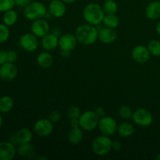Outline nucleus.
Masks as SVG:
<instances>
[{
    "mask_svg": "<svg viewBox=\"0 0 160 160\" xmlns=\"http://www.w3.org/2000/svg\"><path fill=\"white\" fill-rule=\"evenodd\" d=\"M74 34L80 44L88 46L95 44L98 40V30L96 26L87 23L79 25L77 28Z\"/></svg>",
    "mask_w": 160,
    "mask_h": 160,
    "instance_id": "1",
    "label": "nucleus"
},
{
    "mask_svg": "<svg viewBox=\"0 0 160 160\" xmlns=\"http://www.w3.org/2000/svg\"><path fill=\"white\" fill-rule=\"evenodd\" d=\"M105 13L102 6L95 2L88 3L83 9V18L86 23L97 26L102 23Z\"/></svg>",
    "mask_w": 160,
    "mask_h": 160,
    "instance_id": "2",
    "label": "nucleus"
},
{
    "mask_svg": "<svg viewBox=\"0 0 160 160\" xmlns=\"http://www.w3.org/2000/svg\"><path fill=\"white\" fill-rule=\"evenodd\" d=\"M48 10L45 5L38 1L31 2L24 8L23 10L25 18L31 21H34L38 19L44 18Z\"/></svg>",
    "mask_w": 160,
    "mask_h": 160,
    "instance_id": "3",
    "label": "nucleus"
},
{
    "mask_svg": "<svg viewBox=\"0 0 160 160\" xmlns=\"http://www.w3.org/2000/svg\"><path fill=\"white\" fill-rule=\"evenodd\" d=\"M112 141L109 136L102 134L95 138L92 142V151L98 156H106L112 150Z\"/></svg>",
    "mask_w": 160,
    "mask_h": 160,
    "instance_id": "4",
    "label": "nucleus"
},
{
    "mask_svg": "<svg viewBox=\"0 0 160 160\" xmlns=\"http://www.w3.org/2000/svg\"><path fill=\"white\" fill-rule=\"evenodd\" d=\"M80 128L85 131H92L98 128L99 118L97 117L95 111L88 110L81 113L79 117Z\"/></svg>",
    "mask_w": 160,
    "mask_h": 160,
    "instance_id": "5",
    "label": "nucleus"
},
{
    "mask_svg": "<svg viewBox=\"0 0 160 160\" xmlns=\"http://www.w3.org/2000/svg\"><path fill=\"white\" fill-rule=\"evenodd\" d=\"M132 120L138 126L147 128L152 124L153 116L148 109L145 108H139L133 112Z\"/></svg>",
    "mask_w": 160,
    "mask_h": 160,
    "instance_id": "6",
    "label": "nucleus"
},
{
    "mask_svg": "<svg viewBox=\"0 0 160 160\" xmlns=\"http://www.w3.org/2000/svg\"><path fill=\"white\" fill-rule=\"evenodd\" d=\"M117 127L118 125L117 121L112 117L105 116L102 118L99 119L98 128L102 134L110 137L117 132Z\"/></svg>",
    "mask_w": 160,
    "mask_h": 160,
    "instance_id": "7",
    "label": "nucleus"
},
{
    "mask_svg": "<svg viewBox=\"0 0 160 160\" xmlns=\"http://www.w3.org/2000/svg\"><path fill=\"white\" fill-rule=\"evenodd\" d=\"M33 129L38 137L45 138L52 133L54 125L49 119H40L34 123Z\"/></svg>",
    "mask_w": 160,
    "mask_h": 160,
    "instance_id": "8",
    "label": "nucleus"
},
{
    "mask_svg": "<svg viewBox=\"0 0 160 160\" xmlns=\"http://www.w3.org/2000/svg\"><path fill=\"white\" fill-rule=\"evenodd\" d=\"M20 45L21 48L28 52H33L38 48L39 42L37 36L33 33H25L20 38Z\"/></svg>",
    "mask_w": 160,
    "mask_h": 160,
    "instance_id": "9",
    "label": "nucleus"
},
{
    "mask_svg": "<svg viewBox=\"0 0 160 160\" xmlns=\"http://www.w3.org/2000/svg\"><path fill=\"white\" fill-rule=\"evenodd\" d=\"M18 69L13 62H6L0 66V78L4 81H12L17 78Z\"/></svg>",
    "mask_w": 160,
    "mask_h": 160,
    "instance_id": "10",
    "label": "nucleus"
},
{
    "mask_svg": "<svg viewBox=\"0 0 160 160\" xmlns=\"http://www.w3.org/2000/svg\"><path fill=\"white\" fill-rule=\"evenodd\" d=\"M50 26L46 20L44 18L34 20L31 25V33L38 38H42L49 33Z\"/></svg>",
    "mask_w": 160,
    "mask_h": 160,
    "instance_id": "11",
    "label": "nucleus"
},
{
    "mask_svg": "<svg viewBox=\"0 0 160 160\" xmlns=\"http://www.w3.org/2000/svg\"><path fill=\"white\" fill-rule=\"evenodd\" d=\"M78 42L75 34L71 33L63 34L59 38V47L61 50L73 51L76 48Z\"/></svg>",
    "mask_w": 160,
    "mask_h": 160,
    "instance_id": "12",
    "label": "nucleus"
},
{
    "mask_svg": "<svg viewBox=\"0 0 160 160\" xmlns=\"http://www.w3.org/2000/svg\"><path fill=\"white\" fill-rule=\"evenodd\" d=\"M131 56L135 62L138 63H145L149 59L151 54L148 51V47L138 45L133 48L131 51Z\"/></svg>",
    "mask_w": 160,
    "mask_h": 160,
    "instance_id": "13",
    "label": "nucleus"
},
{
    "mask_svg": "<svg viewBox=\"0 0 160 160\" xmlns=\"http://www.w3.org/2000/svg\"><path fill=\"white\" fill-rule=\"evenodd\" d=\"M17 153L15 145L9 142H0V160H12Z\"/></svg>",
    "mask_w": 160,
    "mask_h": 160,
    "instance_id": "14",
    "label": "nucleus"
},
{
    "mask_svg": "<svg viewBox=\"0 0 160 160\" xmlns=\"http://www.w3.org/2000/svg\"><path fill=\"white\" fill-rule=\"evenodd\" d=\"M67 12L66 3L62 0H51L48 5V12L56 18H61Z\"/></svg>",
    "mask_w": 160,
    "mask_h": 160,
    "instance_id": "15",
    "label": "nucleus"
},
{
    "mask_svg": "<svg viewBox=\"0 0 160 160\" xmlns=\"http://www.w3.org/2000/svg\"><path fill=\"white\" fill-rule=\"evenodd\" d=\"M117 36H118V34L113 28L105 27V28L98 30V39L100 42L106 44V45L113 43L117 39Z\"/></svg>",
    "mask_w": 160,
    "mask_h": 160,
    "instance_id": "16",
    "label": "nucleus"
},
{
    "mask_svg": "<svg viewBox=\"0 0 160 160\" xmlns=\"http://www.w3.org/2000/svg\"><path fill=\"white\" fill-rule=\"evenodd\" d=\"M41 45L45 51H53L59 46V37L52 33H48L42 38Z\"/></svg>",
    "mask_w": 160,
    "mask_h": 160,
    "instance_id": "17",
    "label": "nucleus"
},
{
    "mask_svg": "<svg viewBox=\"0 0 160 160\" xmlns=\"http://www.w3.org/2000/svg\"><path fill=\"white\" fill-rule=\"evenodd\" d=\"M145 16L151 20H156L160 18V1H151L145 8Z\"/></svg>",
    "mask_w": 160,
    "mask_h": 160,
    "instance_id": "18",
    "label": "nucleus"
},
{
    "mask_svg": "<svg viewBox=\"0 0 160 160\" xmlns=\"http://www.w3.org/2000/svg\"><path fill=\"white\" fill-rule=\"evenodd\" d=\"M33 138V134L29 128H23L19 130L14 135V140L17 144L23 145V144L30 143Z\"/></svg>",
    "mask_w": 160,
    "mask_h": 160,
    "instance_id": "19",
    "label": "nucleus"
},
{
    "mask_svg": "<svg viewBox=\"0 0 160 160\" xmlns=\"http://www.w3.org/2000/svg\"><path fill=\"white\" fill-rule=\"evenodd\" d=\"M117 132L121 138H128L134 135V132H135V128H134V125L130 122H123L118 125Z\"/></svg>",
    "mask_w": 160,
    "mask_h": 160,
    "instance_id": "20",
    "label": "nucleus"
},
{
    "mask_svg": "<svg viewBox=\"0 0 160 160\" xmlns=\"http://www.w3.org/2000/svg\"><path fill=\"white\" fill-rule=\"evenodd\" d=\"M53 56L48 51L42 52L37 56V62L40 67L43 69H48L53 64Z\"/></svg>",
    "mask_w": 160,
    "mask_h": 160,
    "instance_id": "21",
    "label": "nucleus"
},
{
    "mask_svg": "<svg viewBox=\"0 0 160 160\" xmlns=\"http://www.w3.org/2000/svg\"><path fill=\"white\" fill-rule=\"evenodd\" d=\"M17 153L21 157L32 159L35 156V148L31 142L23 144V145H19L17 148Z\"/></svg>",
    "mask_w": 160,
    "mask_h": 160,
    "instance_id": "22",
    "label": "nucleus"
},
{
    "mask_svg": "<svg viewBox=\"0 0 160 160\" xmlns=\"http://www.w3.org/2000/svg\"><path fill=\"white\" fill-rule=\"evenodd\" d=\"M67 138L73 145H78L83 140V130L81 128H71L67 134Z\"/></svg>",
    "mask_w": 160,
    "mask_h": 160,
    "instance_id": "23",
    "label": "nucleus"
},
{
    "mask_svg": "<svg viewBox=\"0 0 160 160\" xmlns=\"http://www.w3.org/2000/svg\"><path fill=\"white\" fill-rule=\"evenodd\" d=\"M14 106L13 99L9 95H3L0 97V112L7 113L10 112Z\"/></svg>",
    "mask_w": 160,
    "mask_h": 160,
    "instance_id": "24",
    "label": "nucleus"
},
{
    "mask_svg": "<svg viewBox=\"0 0 160 160\" xmlns=\"http://www.w3.org/2000/svg\"><path fill=\"white\" fill-rule=\"evenodd\" d=\"M18 20V14L13 9H10L4 12L2 17V21L4 24L6 26L11 27L16 24Z\"/></svg>",
    "mask_w": 160,
    "mask_h": 160,
    "instance_id": "25",
    "label": "nucleus"
},
{
    "mask_svg": "<svg viewBox=\"0 0 160 160\" xmlns=\"http://www.w3.org/2000/svg\"><path fill=\"white\" fill-rule=\"evenodd\" d=\"M102 23L106 28L115 29L120 24V19L116 14H106Z\"/></svg>",
    "mask_w": 160,
    "mask_h": 160,
    "instance_id": "26",
    "label": "nucleus"
},
{
    "mask_svg": "<svg viewBox=\"0 0 160 160\" xmlns=\"http://www.w3.org/2000/svg\"><path fill=\"white\" fill-rule=\"evenodd\" d=\"M102 8L106 14H116L118 12V4L114 0H106Z\"/></svg>",
    "mask_w": 160,
    "mask_h": 160,
    "instance_id": "27",
    "label": "nucleus"
},
{
    "mask_svg": "<svg viewBox=\"0 0 160 160\" xmlns=\"http://www.w3.org/2000/svg\"><path fill=\"white\" fill-rule=\"evenodd\" d=\"M148 49L149 51L150 54L153 56H160V41L157 39H153L148 42Z\"/></svg>",
    "mask_w": 160,
    "mask_h": 160,
    "instance_id": "28",
    "label": "nucleus"
},
{
    "mask_svg": "<svg viewBox=\"0 0 160 160\" xmlns=\"http://www.w3.org/2000/svg\"><path fill=\"white\" fill-rule=\"evenodd\" d=\"M133 111L131 108L128 105H123L119 109L118 114L120 117V118L123 119V120H130L132 119L133 116Z\"/></svg>",
    "mask_w": 160,
    "mask_h": 160,
    "instance_id": "29",
    "label": "nucleus"
},
{
    "mask_svg": "<svg viewBox=\"0 0 160 160\" xmlns=\"http://www.w3.org/2000/svg\"><path fill=\"white\" fill-rule=\"evenodd\" d=\"M10 31L9 28L4 23H0V44L5 43L9 39Z\"/></svg>",
    "mask_w": 160,
    "mask_h": 160,
    "instance_id": "30",
    "label": "nucleus"
},
{
    "mask_svg": "<svg viewBox=\"0 0 160 160\" xmlns=\"http://www.w3.org/2000/svg\"><path fill=\"white\" fill-rule=\"evenodd\" d=\"M81 109L76 106H71L67 109V116L69 119H79L81 117Z\"/></svg>",
    "mask_w": 160,
    "mask_h": 160,
    "instance_id": "31",
    "label": "nucleus"
},
{
    "mask_svg": "<svg viewBox=\"0 0 160 160\" xmlns=\"http://www.w3.org/2000/svg\"><path fill=\"white\" fill-rule=\"evenodd\" d=\"M15 5V0H0V12L12 9Z\"/></svg>",
    "mask_w": 160,
    "mask_h": 160,
    "instance_id": "32",
    "label": "nucleus"
},
{
    "mask_svg": "<svg viewBox=\"0 0 160 160\" xmlns=\"http://www.w3.org/2000/svg\"><path fill=\"white\" fill-rule=\"evenodd\" d=\"M48 119L52 122L53 123H58L61 119V114L58 110H54L51 112L48 116Z\"/></svg>",
    "mask_w": 160,
    "mask_h": 160,
    "instance_id": "33",
    "label": "nucleus"
},
{
    "mask_svg": "<svg viewBox=\"0 0 160 160\" xmlns=\"http://www.w3.org/2000/svg\"><path fill=\"white\" fill-rule=\"evenodd\" d=\"M18 59V54L14 50H9L7 52V60L8 62H13L15 63Z\"/></svg>",
    "mask_w": 160,
    "mask_h": 160,
    "instance_id": "34",
    "label": "nucleus"
},
{
    "mask_svg": "<svg viewBox=\"0 0 160 160\" xmlns=\"http://www.w3.org/2000/svg\"><path fill=\"white\" fill-rule=\"evenodd\" d=\"M95 114L97 115V117H98L99 119L102 118V117H104L105 116H106V110H105L104 108L101 107V106H99V107H97L96 109H95Z\"/></svg>",
    "mask_w": 160,
    "mask_h": 160,
    "instance_id": "35",
    "label": "nucleus"
},
{
    "mask_svg": "<svg viewBox=\"0 0 160 160\" xmlns=\"http://www.w3.org/2000/svg\"><path fill=\"white\" fill-rule=\"evenodd\" d=\"M8 62L7 60V52L0 49V66Z\"/></svg>",
    "mask_w": 160,
    "mask_h": 160,
    "instance_id": "36",
    "label": "nucleus"
},
{
    "mask_svg": "<svg viewBox=\"0 0 160 160\" xmlns=\"http://www.w3.org/2000/svg\"><path fill=\"white\" fill-rule=\"evenodd\" d=\"M31 2V0H15L16 5L20 7H26Z\"/></svg>",
    "mask_w": 160,
    "mask_h": 160,
    "instance_id": "37",
    "label": "nucleus"
},
{
    "mask_svg": "<svg viewBox=\"0 0 160 160\" xmlns=\"http://www.w3.org/2000/svg\"><path fill=\"white\" fill-rule=\"evenodd\" d=\"M122 148V144L118 141H114L112 143V150L113 151H120Z\"/></svg>",
    "mask_w": 160,
    "mask_h": 160,
    "instance_id": "38",
    "label": "nucleus"
},
{
    "mask_svg": "<svg viewBox=\"0 0 160 160\" xmlns=\"http://www.w3.org/2000/svg\"><path fill=\"white\" fill-rule=\"evenodd\" d=\"M70 125L71 128H80V122L79 119H70Z\"/></svg>",
    "mask_w": 160,
    "mask_h": 160,
    "instance_id": "39",
    "label": "nucleus"
},
{
    "mask_svg": "<svg viewBox=\"0 0 160 160\" xmlns=\"http://www.w3.org/2000/svg\"><path fill=\"white\" fill-rule=\"evenodd\" d=\"M61 56L63 58H68L70 56V51H66V50H61L60 53Z\"/></svg>",
    "mask_w": 160,
    "mask_h": 160,
    "instance_id": "40",
    "label": "nucleus"
},
{
    "mask_svg": "<svg viewBox=\"0 0 160 160\" xmlns=\"http://www.w3.org/2000/svg\"><path fill=\"white\" fill-rule=\"evenodd\" d=\"M52 33V34H54L55 35L58 36L59 38L61 36V32H60V31H59V28H55L54 31H53Z\"/></svg>",
    "mask_w": 160,
    "mask_h": 160,
    "instance_id": "41",
    "label": "nucleus"
},
{
    "mask_svg": "<svg viewBox=\"0 0 160 160\" xmlns=\"http://www.w3.org/2000/svg\"><path fill=\"white\" fill-rule=\"evenodd\" d=\"M156 31L159 35H160V21L158 22L156 26Z\"/></svg>",
    "mask_w": 160,
    "mask_h": 160,
    "instance_id": "42",
    "label": "nucleus"
},
{
    "mask_svg": "<svg viewBox=\"0 0 160 160\" xmlns=\"http://www.w3.org/2000/svg\"><path fill=\"white\" fill-rule=\"evenodd\" d=\"M63 2H65L66 4H72L74 2H76V0H62Z\"/></svg>",
    "mask_w": 160,
    "mask_h": 160,
    "instance_id": "43",
    "label": "nucleus"
},
{
    "mask_svg": "<svg viewBox=\"0 0 160 160\" xmlns=\"http://www.w3.org/2000/svg\"><path fill=\"white\" fill-rule=\"evenodd\" d=\"M2 123H3V119L1 116V112H0V130H1L2 127Z\"/></svg>",
    "mask_w": 160,
    "mask_h": 160,
    "instance_id": "44",
    "label": "nucleus"
},
{
    "mask_svg": "<svg viewBox=\"0 0 160 160\" xmlns=\"http://www.w3.org/2000/svg\"><path fill=\"white\" fill-rule=\"evenodd\" d=\"M37 160H47L46 157H44V156H39V157L36 158Z\"/></svg>",
    "mask_w": 160,
    "mask_h": 160,
    "instance_id": "45",
    "label": "nucleus"
},
{
    "mask_svg": "<svg viewBox=\"0 0 160 160\" xmlns=\"http://www.w3.org/2000/svg\"><path fill=\"white\" fill-rule=\"evenodd\" d=\"M156 159H157V160H160V152H159V153H158L157 156H156Z\"/></svg>",
    "mask_w": 160,
    "mask_h": 160,
    "instance_id": "46",
    "label": "nucleus"
},
{
    "mask_svg": "<svg viewBox=\"0 0 160 160\" xmlns=\"http://www.w3.org/2000/svg\"><path fill=\"white\" fill-rule=\"evenodd\" d=\"M45 1H49L50 2V1H51V0H45Z\"/></svg>",
    "mask_w": 160,
    "mask_h": 160,
    "instance_id": "47",
    "label": "nucleus"
},
{
    "mask_svg": "<svg viewBox=\"0 0 160 160\" xmlns=\"http://www.w3.org/2000/svg\"><path fill=\"white\" fill-rule=\"evenodd\" d=\"M148 1H152V0H148Z\"/></svg>",
    "mask_w": 160,
    "mask_h": 160,
    "instance_id": "48",
    "label": "nucleus"
},
{
    "mask_svg": "<svg viewBox=\"0 0 160 160\" xmlns=\"http://www.w3.org/2000/svg\"><path fill=\"white\" fill-rule=\"evenodd\" d=\"M104 1H106V0H104Z\"/></svg>",
    "mask_w": 160,
    "mask_h": 160,
    "instance_id": "49",
    "label": "nucleus"
}]
</instances>
